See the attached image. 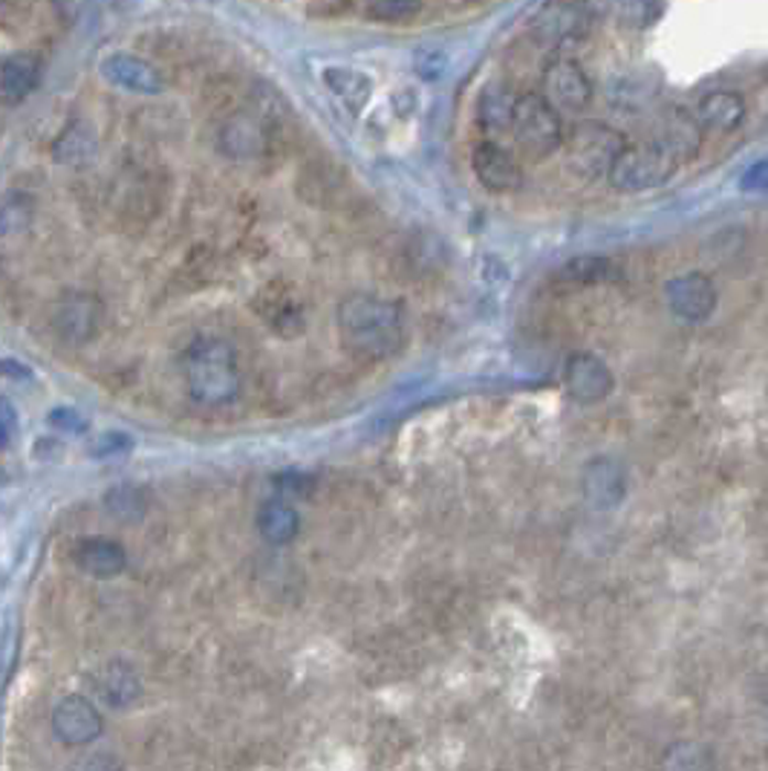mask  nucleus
Instances as JSON below:
<instances>
[{
	"mask_svg": "<svg viewBox=\"0 0 768 771\" xmlns=\"http://www.w3.org/2000/svg\"><path fill=\"white\" fill-rule=\"evenodd\" d=\"M515 101H518V93L506 90V87H486V90H483L477 105V116L488 137H506V133H511Z\"/></svg>",
	"mask_w": 768,
	"mask_h": 771,
	"instance_id": "17",
	"label": "nucleus"
},
{
	"mask_svg": "<svg viewBox=\"0 0 768 771\" xmlns=\"http://www.w3.org/2000/svg\"><path fill=\"white\" fill-rule=\"evenodd\" d=\"M324 82H327L329 90H333L353 113H358V110L365 108L367 101H370V93H374V82H370L365 73H358V69L350 67H329L327 73H324Z\"/></svg>",
	"mask_w": 768,
	"mask_h": 771,
	"instance_id": "20",
	"label": "nucleus"
},
{
	"mask_svg": "<svg viewBox=\"0 0 768 771\" xmlns=\"http://www.w3.org/2000/svg\"><path fill=\"white\" fill-rule=\"evenodd\" d=\"M50 726H53L55 740L64 746H90L105 734V717L93 699L73 694L55 705Z\"/></svg>",
	"mask_w": 768,
	"mask_h": 771,
	"instance_id": "8",
	"label": "nucleus"
},
{
	"mask_svg": "<svg viewBox=\"0 0 768 771\" xmlns=\"http://www.w3.org/2000/svg\"><path fill=\"white\" fill-rule=\"evenodd\" d=\"M185 384L199 405L220 408L237 397L240 390V370L231 344L226 341H199L191 347L188 365H185Z\"/></svg>",
	"mask_w": 768,
	"mask_h": 771,
	"instance_id": "2",
	"label": "nucleus"
},
{
	"mask_svg": "<svg viewBox=\"0 0 768 771\" xmlns=\"http://www.w3.org/2000/svg\"><path fill=\"white\" fill-rule=\"evenodd\" d=\"M509 137L529 156H549L563 145L561 113L540 93H518Z\"/></svg>",
	"mask_w": 768,
	"mask_h": 771,
	"instance_id": "5",
	"label": "nucleus"
},
{
	"mask_svg": "<svg viewBox=\"0 0 768 771\" xmlns=\"http://www.w3.org/2000/svg\"><path fill=\"white\" fill-rule=\"evenodd\" d=\"M664 301L679 322L702 324L714 315L720 295H716L714 281L705 272H685V275L670 278L664 283Z\"/></svg>",
	"mask_w": 768,
	"mask_h": 771,
	"instance_id": "7",
	"label": "nucleus"
},
{
	"mask_svg": "<svg viewBox=\"0 0 768 771\" xmlns=\"http://www.w3.org/2000/svg\"><path fill=\"white\" fill-rule=\"evenodd\" d=\"M593 78L586 76L575 58H552L540 76V96L558 110V113H581L593 101Z\"/></svg>",
	"mask_w": 768,
	"mask_h": 771,
	"instance_id": "6",
	"label": "nucleus"
},
{
	"mask_svg": "<svg viewBox=\"0 0 768 771\" xmlns=\"http://www.w3.org/2000/svg\"><path fill=\"white\" fill-rule=\"evenodd\" d=\"M76 561L84 573L93 578H116L128 566V555L119 543L105 541V537H93L84 541L76 550Z\"/></svg>",
	"mask_w": 768,
	"mask_h": 771,
	"instance_id": "16",
	"label": "nucleus"
},
{
	"mask_svg": "<svg viewBox=\"0 0 768 771\" xmlns=\"http://www.w3.org/2000/svg\"><path fill=\"white\" fill-rule=\"evenodd\" d=\"M563 384L578 405H598L613 397L616 376L607 367V361H602L593 352H575L563 367Z\"/></svg>",
	"mask_w": 768,
	"mask_h": 771,
	"instance_id": "9",
	"label": "nucleus"
},
{
	"mask_svg": "<svg viewBox=\"0 0 768 771\" xmlns=\"http://www.w3.org/2000/svg\"><path fill=\"white\" fill-rule=\"evenodd\" d=\"M419 12H422V3H411V0H374L365 7V15L381 23H404L417 18Z\"/></svg>",
	"mask_w": 768,
	"mask_h": 771,
	"instance_id": "23",
	"label": "nucleus"
},
{
	"mask_svg": "<svg viewBox=\"0 0 768 771\" xmlns=\"http://www.w3.org/2000/svg\"><path fill=\"white\" fill-rule=\"evenodd\" d=\"M101 76H105L110 85L122 87V90L130 93H142V96H153V93L162 90L160 73H156L153 64H148L145 58H139V55H107L105 62H101Z\"/></svg>",
	"mask_w": 768,
	"mask_h": 771,
	"instance_id": "11",
	"label": "nucleus"
},
{
	"mask_svg": "<svg viewBox=\"0 0 768 771\" xmlns=\"http://www.w3.org/2000/svg\"><path fill=\"white\" fill-rule=\"evenodd\" d=\"M621 275V269L613 258L604 254H575L561 267L558 278L563 283H578V286H595V283L616 281Z\"/></svg>",
	"mask_w": 768,
	"mask_h": 771,
	"instance_id": "18",
	"label": "nucleus"
},
{
	"mask_svg": "<svg viewBox=\"0 0 768 771\" xmlns=\"http://www.w3.org/2000/svg\"><path fill=\"white\" fill-rule=\"evenodd\" d=\"M9 425H12V416H0V448H3V445H7Z\"/></svg>",
	"mask_w": 768,
	"mask_h": 771,
	"instance_id": "28",
	"label": "nucleus"
},
{
	"mask_svg": "<svg viewBox=\"0 0 768 771\" xmlns=\"http://www.w3.org/2000/svg\"><path fill=\"white\" fill-rule=\"evenodd\" d=\"M584 32H586V12L581 7H570V3L540 9L538 21H534V39L547 41V44H555V46L578 41Z\"/></svg>",
	"mask_w": 768,
	"mask_h": 771,
	"instance_id": "15",
	"label": "nucleus"
},
{
	"mask_svg": "<svg viewBox=\"0 0 768 771\" xmlns=\"http://www.w3.org/2000/svg\"><path fill=\"white\" fill-rule=\"evenodd\" d=\"M107 506H110V512L119 514V518H137V509H139V491L137 489H119L116 495L107 497Z\"/></svg>",
	"mask_w": 768,
	"mask_h": 771,
	"instance_id": "26",
	"label": "nucleus"
},
{
	"mask_svg": "<svg viewBox=\"0 0 768 771\" xmlns=\"http://www.w3.org/2000/svg\"><path fill=\"white\" fill-rule=\"evenodd\" d=\"M298 526L301 523H298L295 509L286 503H278V500L267 503L258 512L260 535L267 537L269 543H290L298 535Z\"/></svg>",
	"mask_w": 768,
	"mask_h": 771,
	"instance_id": "22",
	"label": "nucleus"
},
{
	"mask_svg": "<svg viewBox=\"0 0 768 771\" xmlns=\"http://www.w3.org/2000/svg\"><path fill=\"white\" fill-rule=\"evenodd\" d=\"M659 142H662L679 162H685L691 160L693 153L700 151L702 128L696 124L693 113H682V110H679V113L670 116V122L664 124Z\"/></svg>",
	"mask_w": 768,
	"mask_h": 771,
	"instance_id": "21",
	"label": "nucleus"
},
{
	"mask_svg": "<svg viewBox=\"0 0 768 771\" xmlns=\"http://www.w3.org/2000/svg\"><path fill=\"white\" fill-rule=\"evenodd\" d=\"M338 333L358 359H390L404 344L402 306L376 295H350L338 306Z\"/></svg>",
	"mask_w": 768,
	"mask_h": 771,
	"instance_id": "1",
	"label": "nucleus"
},
{
	"mask_svg": "<svg viewBox=\"0 0 768 771\" xmlns=\"http://www.w3.org/2000/svg\"><path fill=\"white\" fill-rule=\"evenodd\" d=\"M662 771H711V760H707V751L700 746H691V742H682V746H673L664 757Z\"/></svg>",
	"mask_w": 768,
	"mask_h": 771,
	"instance_id": "24",
	"label": "nucleus"
},
{
	"mask_svg": "<svg viewBox=\"0 0 768 771\" xmlns=\"http://www.w3.org/2000/svg\"><path fill=\"white\" fill-rule=\"evenodd\" d=\"M682 162L656 139V142H639L627 145L616 165L609 169V185L621 194H641L650 188H659L677 174Z\"/></svg>",
	"mask_w": 768,
	"mask_h": 771,
	"instance_id": "3",
	"label": "nucleus"
},
{
	"mask_svg": "<svg viewBox=\"0 0 768 771\" xmlns=\"http://www.w3.org/2000/svg\"><path fill=\"white\" fill-rule=\"evenodd\" d=\"M693 119L707 133H734L739 124L746 122V101L739 99L734 90H714L702 96L696 110H693Z\"/></svg>",
	"mask_w": 768,
	"mask_h": 771,
	"instance_id": "12",
	"label": "nucleus"
},
{
	"mask_svg": "<svg viewBox=\"0 0 768 771\" xmlns=\"http://www.w3.org/2000/svg\"><path fill=\"white\" fill-rule=\"evenodd\" d=\"M472 169L479 185L491 194H511L523 185V169L509 151L497 142H479L472 153Z\"/></svg>",
	"mask_w": 768,
	"mask_h": 771,
	"instance_id": "10",
	"label": "nucleus"
},
{
	"mask_svg": "<svg viewBox=\"0 0 768 771\" xmlns=\"http://www.w3.org/2000/svg\"><path fill=\"white\" fill-rule=\"evenodd\" d=\"M739 188L748 194H768V156L754 162L751 169L739 176Z\"/></svg>",
	"mask_w": 768,
	"mask_h": 771,
	"instance_id": "25",
	"label": "nucleus"
},
{
	"mask_svg": "<svg viewBox=\"0 0 768 771\" xmlns=\"http://www.w3.org/2000/svg\"><path fill=\"white\" fill-rule=\"evenodd\" d=\"M39 82V62L32 55H12L0 64V99L21 101L26 99Z\"/></svg>",
	"mask_w": 768,
	"mask_h": 771,
	"instance_id": "19",
	"label": "nucleus"
},
{
	"mask_svg": "<svg viewBox=\"0 0 768 771\" xmlns=\"http://www.w3.org/2000/svg\"><path fill=\"white\" fill-rule=\"evenodd\" d=\"M563 145H566V162L575 174L584 180H598V176H607L609 169L616 165V160L627 148V139L613 124L586 119L570 130V137H563Z\"/></svg>",
	"mask_w": 768,
	"mask_h": 771,
	"instance_id": "4",
	"label": "nucleus"
},
{
	"mask_svg": "<svg viewBox=\"0 0 768 771\" xmlns=\"http://www.w3.org/2000/svg\"><path fill=\"white\" fill-rule=\"evenodd\" d=\"M627 491V477L616 459L598 457L584 468V495L595 509H616Z\"/></svg>",
	"mask_w": 768,
	"mask_h": 771,
	"instance_id": "13",
	"label": "nucleus"
},
{
	"mask_svg": "<svg viewBox=\"0 0 768 771\" xmlns=\"http://www.w3.org/2000/svg\"><path fill=\"white\" fill-rule=\"evenodd\" d=\"M53 425H62V428H69V431H82L84 428V422L78 420V413L76 411H53Z\"/></svg>",
	"mask_w": 768,
	"mask_h": 771,
	"instance_id": "27",
	"label": "nucleus"
},
{
	"mask_svg": "<svg viewBox=\"0 0 768 771\" xmlns=\"http://www.w3.org/2000/svg\"><path fill=\"white\" fill-rule=\"evenodd\" d=\"M93 694L110 708H128L139 699V676L125 662H107L93 673Z\"/></svg>",
	"mask_w": 768,
	"mask_h": 771,
	"instance_id": "14",
	"label": "nucleus"
}]
</instances>
